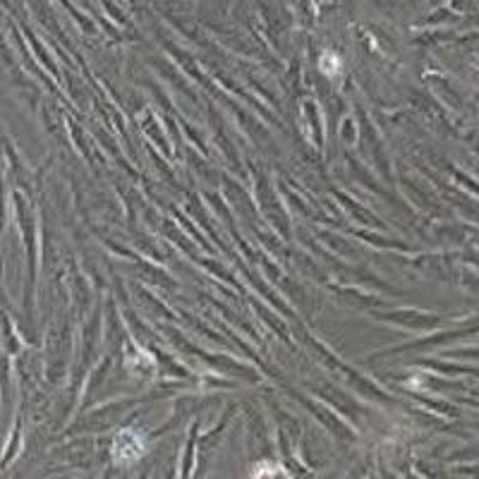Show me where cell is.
Masks as SVG:
<instances>
[{
    "label": "cell",
    "mask_w": 479,
    "mask_h": 479,
    "mask_svg": "<svg viewBox=\"0 0 479 479\" xmlns=\"http://www.w3.org/2000/svg\"><path fill=\"white\" fill-rule=\"evenodd\" d=\"M338 65H341V60H338L335 56H331V53H328V56H324V60H321V69H328V72H333Z\"/></svg>",
    "instance_id": "6da1fadb"
}]
</instances>
